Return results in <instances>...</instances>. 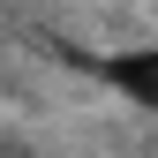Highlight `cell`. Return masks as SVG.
<instances>
[{"label": "cell", "instance_id": "1", "mask_svg": "<svg viewBox=\"0 0 158 158\" xmlns=\"http://www.w3.org/2000/svg\"><path fill=\"white\" fill-rule=\"evenodd\" d=\"M106 83L121 90V98H135L143 113H158V45H143V53H113V60H106Z\"/></svg>", "mask_w": 158, "mask_h": 158}]
</instances>
